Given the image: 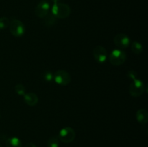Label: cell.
<instances>
[{
    "label": "cell",
    "mask_w": 148,
    "mask_h": 147,
    "mask_svg": "<svg viewBox=\"0 0 148 147\" xmlns=\"http://www.w3.org/2000/svg\"><path fill=\"white\" fill-rule=\"evenodd\" d=\"M51 13L56 18L65 19L71 14V8L68 4L58 2L53 4L51 9Z\"/></svg>",
    "instance_id": "obj_1"
},
{
    "label": "cell",
    "mask_w": 148,
    "mask_h": 147,
    "mask_svg": "<svg viewBox=\"0 0 148 147\" xmlns=\"http://www.w3.org/2000/svg\"><path fill=\"white\" fill-rule=\"evenodd\" d=\"M133 82L130 84L129 92L130 95L133 97H139L145 91V85L143 81L137 77L132 79Z\"/></svg>",
    "instance_id": "obj_2"
},
{
    "label": "cell",
    "mask_w": 148,
    "mask_h": 147,
    "mask_svg": "<svg viewBox=\"0 0 148 147\" xmlns=\"http://www.w3.org/2000/svg\"><path fill=\"white\" fill-rule=\"evenodd\" d=\"M110 63L115 66L122 65L127 60V54L121 49H114L108 56Z\"/></svg>",
    "instance_id": "obj_3"
},
{
    "label": "cell",
    "mask_w": 148,
    "mask_h": 147,
    "mask_svg": "<svg viewBox=\"0 0 148 147\" xmlns=\"http://www.w3.org/2000/svg\"><path fill=\"white\" fill-rule=\"evenodd\" d=\"M10 32L14 37H21L25 33V27L23 22L17 19H12L10 20L9 25Z\"/></svg>",
    "instance_id": "obj_4"
},
{
    "label": "cell",
    "mask_w": 148,
    "mask_h": 147,
    "mask_svg": "<svg viewBox=\"0 0 148 147\" xmlns=\"http://www.w3.org/2000/svg\"><path fill=\"white\" fill-rule=\"evenodd\" d=\"M75 137H76V133H75V130L69 126L61 129L58 135L59 141L65 144L72 142L75 140Z\"/></svg>",
    "instance_id": "obj_5"
},
{
    "label": "cell",
    "mask_w": 148,
    "mask_h": 147,
    "mask_svg": "<svg viewBox=\"0 0 148 147\" xmlns=\"http://www.w3.org/2000/svg\"><path fill=\"white\" fill-rule=\"evenodd\" d=\"M53 80L60 86H67L72 80L69 72L64 70H58L53 74Z\"/></svg>",
    "instance_id": "obj_6"
},
{
    "label": "cell",
    "mask_w": 148,
    "mask_h": 147,
    "mask_svg": "<svg viewBox=\"0 0 148 147\" xmlns=\"http://www.w3.org/2000/svg\"><path fill=\"white\" fill-rule=\"evenodd\" d=\"M50 4L47 0L40 1L35 9V14L39 18H43L49 13Z\"/></svg>",
    "instance_id": "obj_7"
},
{
    "label": "cell",
    "mask_w": 148,
    "mask_h": 147,
    "mask_svg": "<svg viewBox=\"0 0 148 147\" xmlns=\"http://www.w3.org/2000/svg\"><path fill=\"white\" fill-rule=\"evenodd\" d=\"M93 57L98 63H103L108 59L106 49L102 46H97L93 49Z\"/></svg>",
    "instance_id": "obj_8"
},
{
    "label": "cell",
    "mask_w": 148,
    "mask_h": 147,
    "mask_svg": "<svg viewBox=\"0 0 148 147\" xmlns=\"http://www.w3.org/2000/svg\"><path fill=\"white\" fill-rule=\"evenodd\" d=\"M114 43L119 48H127L130 45V38L124 33H119L114 37Z\"/></svg>",
    "instance_id": "obj_9"
},
{
    "label": "cell",
    "mask_w": 148,
    "mask_h": 147,
    "mask_svg": "<svg viewBox=\"0 0 148 147\" xmlns=\"http://www.w3.org/2000/svg\"><path fill=\"white\" fill-rule=\"evenodd\" d=\"M24 101L29 106H35L38 102V97L37 96L36 94L33 93V92H28L27 94H25Z\"/></svg>",
    "instance_id": "obj_10"
},
{
    "label": "cell",
    "mask_w": 148,
    "mask_h": 147,
    "mask_svg": "<svg viewBox=\"0 0 148 147\" xmlns=\"http://www.w3.org/2000/svg\"><path fill=\"white\" fill-rule=\"evenodd\" d=\"M136 119L142 125H145L148 121V112L145 109H140L136 112Z\"/></svg>",
    "instance_id": "obj_11"
},
{
    "label": "cell",
    "mask_w": 148,
    "mask_h": 147,
    "mask_svg": "<svg viewBox=\"0 0 148 147\" xmlns=\"http://www.w3.org/2000/svg\"><path fill=\"white\" fill-rule=\"evenodd\" d=\"M6 146L7 147H23V144L20 138L17 137H12L9 138L6 141Z\"/></svg>",
    "instance_id": "obj_12"
},
{
    "label": "cell",
    "mask_w": 148,
    "mask_h": 147,
    "mask_svg": "<svg viewBox=\"0 0 148 147\" xmlns=\"http://www.w3.org/2000/svg\"><path fill=\"white\" fill-rule=\"evenodd\" d=\"M43 22L45 25L47 27H51L55 24L56 21V18L52 13H49L45 17H43Z\"/></svg>",
    "instance_id": "obj_13"
},
{
    "label": "cell",
    "mask_w": 148,
    "mask_h": 147,
    "mask_svg": "<svg viewBox=\"0 0 148 147\" xmlns=\"http://www.w3.org/2000/svg\"><path fill=\"white\" fill-rule=\"evenodd\" d=\"M131 49H132V51L135 54H140L142 53L143 50V47L142 46V44L140 43L137 41H134L132 43L131 45Z\"/></svg>",
    "instance_id": "obj_14"
},
{
    "label": "cell",
    "mask_w": 148,
    "mask_h": 147,
    "mask_svg": "<svg viewBox=\"0 0 148 147\" xmlns=\"http://www.w3.org/2000/svg\"><path fill=\"white\" fill-rule=\"evenodd\" d=\"M48 147H59V139L56 136H52L48 140L47 142Z\"/></svg>",
    "instance_id": "obj_15"
},
{
    "label": "cell",
    "mask_w": 148,
    "mask_h": 147,
    "mask_svg": "<svg viewBox=\"0 0 148 147\" xmlns=\"http://www.w3.org/2000/svg\"><path fill=\"white\" fill-rule=\"evenodd\" d=\"M10 20L7 17H0V30H5L10 25Z\"/></svg>",
    "instance_id": "obj_16"
},
{
    "label": "cell",
    "mask_w": 148,
    "mask_h": 147,
    "mask_svg": "<svg viewBox=\"0 0 148 147\" xmlns=\"http://www.w3.org/2000/svg\"><path fill=\"white\" fill-rule=\"evenodd\" d=\"M14 91L17 95H20V96H24L25 94V88L24 85H23L22 84H18L16 85L14 87Z\"/></svg>",
    "instance_id": "obj_17"
},
{
    "label": "cell",
    "mask_w": 148,
    "mask_h": 147,
    "mask_svg": "<svg viewBox=\"0 0 148 147\" xmlns=\"http://www.w3.org/2000/svg\"><path fill=\"white\" fill-rule=\"evenodd\" d=\"M43 79L46 82H51L53 79V74L51 71H46L43 73Z\"/></svg>",
    "instance_id": "obj_18"
},
{
    "label": "cell",
    "mask_w": 148,
    "mask_h": 147,
    "mask_svg": "<svg viewBox=\"0 0 148 147\" xmlns=\"http://www.w3.org/2000/svg\"><path fill=\"white\" fill-rule=\"evenodd\" d=\"M25 147H37L33 143H28L25 146Z\"/></svg>",
    "instance_id": "obj_19"
},
{
    "label": "cell",
    "mask_w": 148,
    "mask_h": 147,
    "mask_svg": "<svg viewBox=\"0 0 148 147\" xmlns=\"http://www.w3.org/2000/svg\"><path fill=\"white\" fill-rule=\"evenodd\" d=\"M51 1L53 4H56V3L59 2V1H60V0H51Z\"/></svg>",
    "instance_id": "obj_20"
},
{
    "label": "cell",
    "mask_w": 148,
    "mask_h": 147,
    "mask_svg": "<svg viewBox=\"0 0 148 147\" xmlns=\"http://www.w3.org/2000/svg\"><path fill=\"white\" fill-rule=\"evenodd\" d=\"M0 147H2V146H1V145H0Z\"/></svg>",
    "instance_id": "obj_21"
}]
</instances>
